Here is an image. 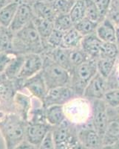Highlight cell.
I'll return each instance as SVG.
<instances>
[{
	"label": "cell",
	"instance_id": "1",
	"mask_svg": "<svg viewBox=\"0 0 119 149\" xmlns=\"http://www.w3.org/2000/svg\"><path fill=\"white\" fill-rule=\"evenodd\" d=\"M12 51L15 54L23 55L43 54V42L33 21L14 34Z\"/></svg>",
	"mask_w": 119,
	"mask_h": 149
},
{
	"label": "cell",
	"instance_id": "2",
	"mask_svg": "<svg viewBox=\"0 0 119 149\" xmlns=\"http://www.w3.org/2000/svg\"><path fill=\"white\" fill-rule=\"evenodd\" d=\"M27 122L15 113H6L0 119V133L6 149H14L25 139Z\"/></svg>",
	"mask_w": 119,
	"mask_h": 149
},
{
	"label": "cell",
	"instance_id": "3",
	"mask_svg": "<svg viewBox=\"0 0 119 149\" xmlns=\"http://www.w3.org/2000/svg\"><path fill=\"white\" fill-rule=\"evenodd\" d=\"M42 56L43 66L42 73L48 90L60 86H70V73L48 56L44 54H42Z\"/></svg>",
	"mask_w": 119,
	"mask_h": 149
},
{
	"label": "cell",
	"instance_id": "4",
	"mask_svg": "<svg viewBox=\"0 0 119 149\" xmlns=\"http://www.w3.org/2000/svg\"><path fill=\"white\" fill-rule=\"evenodd\" d=\"M96 60H89L80 66L74 68L70 72V86L79 97H82L86 86L97 74Z\"/></svg>",
	"mask_w": 119,
	"mask_h": 149
},
{
	"label": "cell",
	"instance_id": "5",
	"mask_svg": "<svg viewBox=\"0 0 119 149\" xmlns=\"http://www.w3.org/2000/svg\"><path fill=\"white\" fill-rule=\"evenodd\" d=\"M52 134L55 149H70L79 142L78 126L67 119L59 125L53 127Z\"/></svg>",
	"mask_w": 119,
	"mask_h": 149
},
{
	"label": "cell",
	"instance_id": "6",
	"mask_svg": "<svg viewBox=\"0 0 119 149\" xmlns=\"http://www.w3.org/2000/svg\"><path fill=\"white\" fill-rule=\"evenodd\" d=\"M90 102L92 114L90 124L103 137L107 124L108 106L103 99H96Z\"/></svg>",
	"mask_w": 119,
	"mask_h": 149
},
{
	"label": "cell",
	"instance_id": "7",
	"mask_svg": "<svg viewBox=\"0 0 119 149\" xmlns=\"http://www.w3.org/2000/svg\"><path fill=\"white\" fill-rule=\"evenodd\" d=\"M79 98L78 95L70 86H60L48 90L45 99L43 102L44 107H48L52 105L64 106L74 98Z\"/></svg>",
	"mask_w": 119,
	"mask_h": 149
},
{
	"label": "cell",
	"instance_id": "8",
	"mask_svg": "<svg viewBox=\"0 0 119 149\" xmlns=\"http://www.w3.org/2000/svg\"><path fill=\"white\" fill-rule=\"evenodd\" d=\"M18 87L14 80L8 78L0 86V110L3 113H14V98Z\"/></svg>",
	"mask_w": 119,
	"mask_h": 149
},
{
	"label": "cell",
	"instance_id": "9",
	"mask_svg": "<svg viewBox=\"0 0 119 149\" xmlns=\"http://www.w3.org/2000/svg\"><path fill=\"white\" fill-rule=\"evenodd\" d=\"M78 138L86 149H101L103 147L102 136L90 124L78 126Z\"/></svg>",
	"mask_w": 119,
	"mask_h": 149
},
{
	"label": "cell",
	"instance_id": "10",
	"mask_svg": "<svg viewBox=\"0 0 119 149\" xmlns=\"http://www.w3.org/2000/svg\"><path fill=\"white\" fill-rule=\"evenodd\" d=\"M108 90L107 79L97 72L86 86L82 97L90 102L96 99H103Z\"/></svg>",
	"mask_w": 119,
	"mask_h": 149
},
{
	"label": "cell",
	"instance_id": "11",
	"mask_svg": "<svg viewBox=\"0 0 119 149\" xmlns=\"http://www.w3.org/2000/svg\"><path fill=\"white\" fill-rule=\"evenodd\" d=\"M107 124L102 137L103 146L119 142V114L116 109L108 107Z\"/></svg>",
	"mask_w": 119,
	"mask_h": 149
},
{
	"label": "cell",
	"instance_id": "12",
	"mask_svg": "<svg viewBox=\"0 0 119 149\" xmlns=\"http://www.w3.org/2000/svg\"><path fill=\"white\" fill-rule=\"evenodd\" d=\"M24 90H27L33 98H36L43 105V102L48 93V89L46 85L42 71L24 83Z\"/></svg>",
	"mask_w": 119,
	"mask_h": 149
},
{
	"label": "cell",
	"instance_id": "13",
	"mask_svg": "<svg viewBox=\"0 0 119 149\" xmlns=\"http://www.w3.org/2000/svg\"><path fill=\"white\" fill-rule=\"evenodd\" d=\"M34 18L32 5L27 2H21L14 19L8 28L12 32L15 34L24 27H25Z\"/></svg>",
	"mask_w": 119,
	"mask_h": 149
},
{
	"label": "cell",
	"instance_id": "14",
	"mask_svg": "<svg viewBox=\"0 0 119 149\" xmlns=\"http://www.w3.org/2000/svg\"><path fill=\"white\" fill-rule=\"evenodd\" d=\"M42 66H43L42 54H25V62L18 78L23 81H25L26 80L40 72L42 70Z\"/></svg>",
	"mask_w": 119,
	"mask_h": 149
},
{
	"label": "cell",
	"instance_id": "15",
	"mask_svg": "<svg viewBox=\"0 0 119 149\" xmlns=\"http://www.w3.org/2000/svg\"><path fill=\"white\" fill-rule=\"evenodd\" d=\"M52 128V126L50 125L48 123H35L28 122L26 127L25 140L37 147H39Z\"/></svg>",
	"mask_w": 119,
	"mask_h": 149
},
{
	"label": "cell",
	"instance_id": "16",
	"mask_svg": "<svg viewBox=\"0 0 119 149\" xmlns=\"http://www.w3.org/2000/svg\"><path fill=\"white\" fill-rule=\"evenodd\" d=\"M32 98L31 95L23 93V91H18L14 98V113L16 114L26 122H28L32 110Z\"/></svg>",
	"mask_w": 119,
	"mask_h": 149
},
{
	"label": "cell",
	"instance_id": "17",
	"mask_svg": "<svg viewBox=\"0 0 119 149\" xmlns=\"http://www.w3.org/2000/svg\"><path fill=\"white\" fill-rule=\"evenodd\" d=\"M116 29L114 22L108 17H105L98 24L96 34L103 42H117Z\"/></svg>",
	"mask_w": 119,
	"mask_h": 149
},
{
	"label": "cell",
	"instance_id": "18",
	"mask_svg": "<svg viewBox=\"0 0 119 149\" xmlns=\"http://www.w3.org/2000/svg\"><path fill=\"white\" fill-rule=\"evenodd\" d=\"M103 41L99 39L96 34H92L83 38L81 47L92 60H98L100 58L101 45Z\"/></svg>",
	"mask_w": 119,
	"mask_h": 149
},
{
	"label": "cell",
	"instance_id": "19",
	"mask_svg": "<svg viewBox=\"0 0 119 149\" xmlns=\"http://www.w3.org/2000/svg\"><path fill=\"white\" fill-rule=\"evenodd\" d=\"M70 49L59 47L50 49L48 51L44 52L42 54L48 56L49 58H51L55 63L60 65L62 67L70 73L72 71V66L70 63Z\"/></svg>",
	"mask_w": 119,
	"mask_h": 149
},
{
	"label": "cell",
	"instance_id": "20",
	"mask_svg": "<svg viewBox=\"0 0 119 149\" xmlns=\"http://www.w3.org/2000/svg\"><path fill=\"white\" fill-rule=\"evenodd\" d=\"M31 5L34 17L53 22L56 13L54 10L52 0H37Z\"/></svg>",
	"mask_w": 119,
	"mask_h": 149
},
{
	"label": "cell",
	"instance_id": "21",
	"mask_svg": "<svg viewBox=\"0 0 119 149\" xmlns=\"http://www.w3.org/2000/svg\"><path fill=\"white\" fill-rule=\"evenodd\" d=\"M21 1L8 2L0 10V27L8 29L14 19Z\"/></svg>",
	"mask_w": 119,
	"mask_h": 149
},
{
	"label": "cell",
	"instance_id": "22",
	"mask_svg": "<svg viewBox=\"0 0 119 149\" xmlns=\"http://www.w3.org/2000/svg\"><path fill=\"white\" fill-rule=\"evenodd\" d=\"M46 119L47 123L52 127H55L67 120L62 105H52L46 107Z\"/></svg>",
	"mask_w": 119,
	"mask_h": 149
},
{
	"label": "cell",
	"instance_id": "23",
	"mask_svg": "<svg viewBox=\"0 0 119 149\" xmlns=\"http://www.w3.org/2000/svg\"><path fill=\"white\" fill-rule=\"evenodd\" d=\"M83 37L75 28L64 32L62 47L67 49H74L81 47Z\"/></svg>",
	"mask_w": 119,
	"mask_h": 149
},
{
	"label": "cell",
	"instance_id": "24",
	"mask_svg": "<svg viewBox=\"0 0 119 149\" xmlns=\"http://www.w3.org/2000/svg\"><path fill=\"white\" fill-rule=\"evenodd\" d=\"M25 55L16 54L10 61L4 72V74H5L8 79L13 81L18 78L19 73L22 70L24 62H25Z\"/></svg>",
	"mask_w": 119,
	"mask_h": 149
},
{
	"label": "cell",
	"instance_id": "25",
	"mask_svg": "<svg viewBox=\"0 0 119 149\" xmlns=\"http://www.w3.org/2000/svg\"><path fill=\"white\" fill-rule=\"evenodd\" d=\"M33 22L37 31L42 38V42L44 43L54 30L53 22L48 19H44L38 18L35 17L33 19Z\"/></svg>",
	"mask_w": 119,
	"mask_h": 149
},
{
	"label": "cell",
	"instance_id": "26",
	"mask_svg": "<svg viewBox=\"0 0 119 149\" xmlns=\"http://www.w3.org/2000/svg\"><path fill=\"white\" fill-rule=\"evenodd\" d=\"M118 58H100L96 60V66L98 74L107 79L113 72Z\"/></svg>",
	"mask_w": 119,
	"mask_h": 149
},
{
	"label": "cell",
	"instance_id": "27",
	"mask_svg": "<svg viewBox=\"0 0 119 149\" xmlns=\"http://www.w3.org/2000/svg\"><path fill=\"white\" fill-rule=\"evenodd\" d=\"M14 33L9 29L1 27L0 29V52L13 53Z\"/></svg>",
	"mask_w": 119,
	"mask_h": 149
},
{
	"label": "cell",
	"instance_id": "28",
	"mask_svg": "<svg viewBox=\"0 0 119 149\" xmlns=\"http://www.w3.org/2000/svg\"><path fill=\"white\" fill-rule=\"evenodd\" d=\"M98 22H93L90 19L85 17L82 20L74 25V28L80 33L83 37L95 34L98 26Z\"/></svg>",
	"mask_w": 119,
	"mask_h": 149
},
{
	"label": "cell",
	"instance_id": "29",
	"mask_svg": "<svg viewBox=\"0 0 119 149\" xmlns=\"http://www.w3.org/2000/svg\"><path fill=\"white\" fill-rule=\"evenodd\" d=\"M69 15L73 24L78 23L86 17V8L84 0H76Z\"/></svg>",
	"mask_w": 119,
	"mask_h": 149
},
{
	"label": "cell",
	"instance_id": "30",
	"mask_svg": "<svg viewBox=\"0 0 119 149\" xmlns=\"http://www.w3.org/2000/svg\"><path fill=\"white\" fill-rule=\"evenodd\" d=\"M54 29L66 32L74 27V24L69 14H57L53 21Z\"/></svg>",
	"mask_w": 119,
	"mask_h": 149
},
{
	"label": "cell",
	"instance_id": "31",
	"mask_svg": "<svg viewBox=\"0 0 119 149\" xmlns=\"http://www.w3.org/2000/svg\"><path fill=\"white\" fill-rule=\"evenodd\" d=\"M70 63L72 66V70L74 68L80 66L82 63H85L86 61L90 60L89 56L86 54L81 47L77 48V49H70ZM72 72V71H71Z\"/></svg>",
	"mask_w": 119,
	"mask_h": 149
},
{
	"label": "cell",
	"instance_id": "32",
	"mask_svg": "<svg viewBox=\"0 0 119 149\" xmlns=\"http://www.w3.org/2000/svg\"><path fill=\"white\" fill-rule=\"evenodd\" d=\"M118 56L119 50L117 42H102L100 58H116V59L118 58Z\"/></svg>",
	"mask_w": 119,
	"mask_h": 149
},
{
	"label": "cell",
	"instance_id": "33",
	"mask_svg": "<svg viewBox=\"0 0 119 149\" xmlns=\"http://www.w3.org/2000/svg\"><path fill=\"white\" fill-rule=\"evenodd\" d=\"M86 8V17L96 22H100L103 19L94 0H84Z\"/></svg>",
	"mask_w": 119,
	"mask_h": 149
},
{
	"label": "cell",
	"instance_id": "34",
	"mask_svg": "<svg viewBox=\"0 0 119 149\" xmlns=\"http://www.w3.org/2000/svg\"><path fill=\"white\" fill-rule=\"evenodd\" d=\"M55 12L57 14H67L70 13L76 0H52Z\"/></svg>",
	"mask_w": 119,
	"mask_h": 149
},
{
	"label": "cell",
	"instance_id": "35",
	"mask_svg": "<svg viewBox=\"0 0 119 149\" xmlns=\"http://www.w3.org/2000/svg\"><path fill=\"white\" fill-rule=\"evenodd\" d=\"M103 100L108 107L116 109L119 107V87L109 89L105 93Z\"/></svg>",
	"mask_w": 119,
	"mask_h": 149
},
{
	"label": "cell",
	"instance_id": "36",
	"mask_svg": "<svg viewBox=\"0 0 119 149\" xmlns=\"http://www.w3.org/2000/svg\"><path fill=\"white\" fill-rule=\"evenodd\" d=\"M29 122H35V123H47L46 119V108L42 105L31 110L29 116Z\"/></svg>",
	"mask_w": 119,
	"mask_h": 149
},
{
	"label": "cell",
	"instance_id": "37",
	"mask_svg": "<svg viewBox=\"0 0 119 149\" xmlns=\"http://www.w3.org/2000/svg\"><path fill=\"white\" fill-rule=\"evenodd\" d=\"M107 17L110 19L114 22L116 27H119V2L112 0L110 9Z\"/></svg>",
	"mask_w": 119,
	"mask_h": 149
},
{
	"label": "cell",
	"instance_id": "38",
	"mask_svg": "<svg viewBox=\"0 0 119 149\" xmlns=\"http://www.w3.org/2000/svg\"><path fill=\"white\" fill-rule=\"evenodd\" d=\"M103 19L107 17L112 0H94Z\"/></svg>",
	"mask_w": 119,
	"mask_h": 149
},
{
	"label": "cell",
	"instance_id": "39",
	"mask_svg": "<svg viewBox=\"0 0 119 149\" xmlns=\"http://www.w3.org/2000/svg\"><path fill=\"white\" fill-rule=\"evenodd\" d=\"M16 55L12 52H0V74L4 73L8 65Z\"/></svg>",
	"mask_w": 119,
	"mask_h": 149
},
{
	"label": "cell",
	"instance_id": "40",
	"mask_svg": "<svg viewBox=\"0 0 119 149\" xmlns=\"http://www.w3.org/2000/svg\"><path fill=\"white\" fill-rule=\"evenodd\" d=\"M39 149H55V143L53 138L52 130L46 136V137L44 138L42 144L39 147Z\"/></svg>",
	"mask_w": 119,
	"mask_h": 149
},
{
	"label": "cell",
	"instance_id": "41",
	"mask_svg": "<svg viewBox=\"0 0 119 149\" xmlns=\"http://www.w3.org/2000/svg\"><path fill=\"white\" fill-rule=\"evenodd\" d=\"M14 149H39V147L31 144L30 142H27V140H25L22 142L18 146L15 148Z\"/></svg>",
	"mask_w": 119,
	"mask_h": 149
},
{
	"label": "cell",
	"instance_id": "42",
	"mask_svg": "<svg viewBox=\"0 0 119 149\" xmlns=\"http://www.w3.org/2000/svg\"><path fill=\"white\" fill-rule=\"evenodd\" d=\"M101 149H119V142H115L113 144L109 145V146H103Z\"/></svg>",
	"mask_w": 119,
	"mask_h": 149
},
{
	"label": "cell",
	"instance_id": "43",
	"mask_svg": "<svg viewBox=\"0 0 119 149\" xmlns=\"http://www.w3.org/2000/svg\"><path fill=\"white\" fill-rule=\"evenodd\" d=\"M8 0H0V10L2 9V8H3L6 4L8 3Z\"/></svg>",
	"mask_w": 119,
	"mask_h": 149
},
{
	"label": "cell",
	"instance_id": "44",
	"mask_svg": "<svg viewBox=\"0 0 119 149\" xmlns=\"http://www.w3.org/2000/svg\"><path fill=\"white\" fill-rule=\"evenodd\" d=\"M6 76H5V74H4V73H2V74H0V86H1V84H2V82L5 81V79H6Z\"/></svg>",
	"mask_w": 119,
	"mask_h": 149
},
{
	"label": "cell",
	"instance_id": "45",
	"mask_svg": "<svg viewBox=\"0 0 119 149\" xmlns=\"http://www.w3.org/2000/svg\"><path fill=\"white\" fill-rule=\"evenodd\" d=\"M116 37H117V43H119V27L116 29Z\"/></svg>",
	"mask_w": 119,
	"mask_h": 149
},
{
	"label": "cell",
	"instance_id": "46",
	"mask_svg": "<svg viewBox=\"0 0 119 149\" xmlns=\"http://www.w3.org/2000/svg\"><path fill=\"white\" fill-rule=\"evenodd\" d=\"M8 1L9 2H14V1H16V0H8Z\"/></svg>",
	"mask_w": 119,
	"mask_h": 149
},
{
	"label": "cell",
	"instance_id": "47",
	"mask_svg": "<svg viewBox=\"0 0 119 149\" xmlns=\"http://www.w3.org/2000/svg\"><path fill=\"white\" fill-rule=\"evenodd\" d=\"M116 110H117V112H118V114H119V107L116 108Z\"/></svg>",
	"mask_w": 119,
	"mask_h": 149
},
{
	"label": "cell",
	"instance_id": "48",
	"mask_svg": "<svg viewBox=\"0 0 119 149\" xmlns=\"http://www.w3.org/2000/svg\"><path fill=\"white\" fill-rule=\"evenodd\" d=\"M118 44V50H119V43H117Z\"/></svg>",
	"mask_w": 119,
	"mask_h": 149
},
{
	"label": "cell",
	"instance_id": "49",
	"mask_svg": "<svg viewBox=\"0 0 119 149\" xmlns=\"http://www.w3.org/2000/svg\"><path fill=\"white\" fill-rule=\"evenodd\" d=\"M116 1H117V2H119V0H116Z\"/></svg>",
	"mask_w": 119,
	"mask_h": 149
},
{
	"label": "cell",
	"instance_id": "50",
	"mask_svg": "<svg viewBox=\"0 0 119 149\" xmlns=\"http://www.w3.org/2000/svg\"><path fill=\"white\" fill-rule=\"evenodd\" d=\"M0 29H1V27H0Z\"/></svg>",
	"mask_w": 119,
	"mask_h": 149
}]
</instances>
